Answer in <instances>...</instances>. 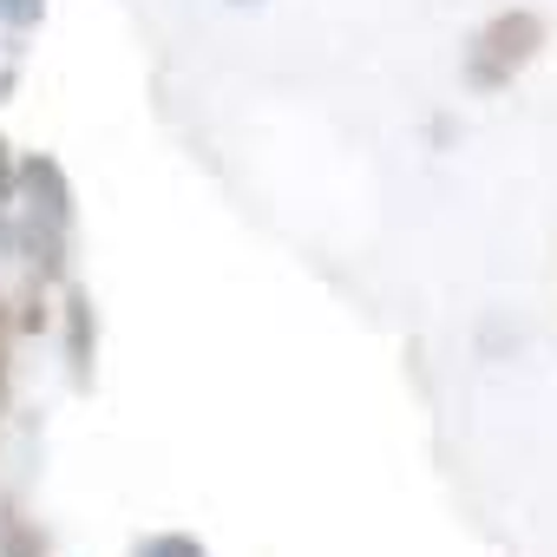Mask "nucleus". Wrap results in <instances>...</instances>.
Returning a JSON list of instances; mask_svg holds the SVG:
<instances>
[{
  "label": "nucleus",
  "mask_w": 557,
  "mask_h": 557,
  "mask_svg": "<svg viewBox=\"0 0 557 557\" xmlns=\"http://www.w3.org/2000/svg\"><path fill=\"white\" fill-rule=\"evenodd\" d=\"M21 197V158H14V145L0 138V203H14Z\"/></svg>",
  "instance_id": "423d86ee"
},
{
  "label": "nucleus",
  "mask_w": 557,
  "mask_h": 557,
  "mask_svg": "<svg viewBox=\"0 0 557 557\" xmlns=\"http://www.w3.org/2000/svg\"><path fill=\"white\" fill-rule=\"evenodd\" d=\"M47 21V0H0V27H14V34H34Z\"/></svg>",
  "instance_id": "39448f33"
},
{
  "label": "nucleus",
  "mask_w": 557,
  "mask_h": 557,
  "mask_svg": "<svg viewBox=\"0 0 557 557\" xmlns=\"http://www.w3.org/2000/svg\"><path fill=\"white\" fill-rule=\"evenodd\" d=\"M8 342H14V322H8V309H0V407H8V394H14V361H8Z\"/></svg>",
  "instance_id": "0eeeda50"
},
{
  "label": "nucleus",
  "mask_w": 557,
  "mask_h": 557,
  "mask_svg": "<svg viewBox=\"0 0 557 557\" xmlns=\"http://www.w3.org/2000/svg\"><path fill=\"white\" fill-rule=\"evenodd\" d=\"M230 8H262V0H230Z\"/></svg>",
  "instance_id": "9d476101"
},
{
  "label": "nucleus",
  "mask_w": 557,
  "mask_h": 557,
  "mask_svg": "<svg viewBox=\"0 0 557 557\" xmlns=\"http://www.w3.org/2000/svg\"><path fill=\"white\" fill-rule=\"evenodd\" d=\"M14 86H21V73H14V66H0V99H14Z\"/></svg>",
  "instance_id": "1a4fd4ad"
},
{
  "label": "nucleus",
  "mask_w": 557,
  "mask_h": 557,
  "mask_svg": "<svg viewBox=\"0 0 557 557\" xmlns=\"http://www.w3.org/2000/svg\"><path fill=\"white\" fill-rule=\"evenodd\" d=\"M60 322H66V374L73 387L86 394L92 374H99V309L79 283H66V302H60Z\"/></svg>",
  "instance_id": "f03ea898"
},
{
  "label": "nucleus",
  "mask_w": 557,
  "mask_h": 557,
  "mask_svg": "<svg viewBox=\"0 0 557 557\" xmlns=\"http://www.w3.org/2000/svg\"><path fill=\"white\" fill-rule=\"evenodd\" d=\"M0 557H47L40 524H27L21 511H0Z\"/></svg>",
  "instance_id": "7ed1b4c3"
},
{
  "label": "nucleus",
  "mask_w": 557,
  "mask_h": 557,
  "mask_svg": "<svg viewBox=\"0 0 557 557\" xmlns=\"http://www.w3.org/2000/svg\"><path fill=\"white\" fill-rule=\"evenodd\" d=\"M537 53H544V21L531 8H505L459 47V79L466 92H505Z\"/></svg>",
  "instance_id": "f257e3e1"
},
{
  "label": "nucleus",
  "mask_w": 557,
  "mask_h": 557,
  "mask_svg": "<svg viewBox=\"0 0 557 557\" xmlns=\"http://www.w3.org/2000/svg\"><path fill=\"white\" fill-rule=\"evenodd\" d=\"M132 557H210L190 531H151V537H138L132 544Z\"/></svg>",
  "instance_id": "20e7f679"
},
{
  "label": "nucleus",
  "mask_w": 557,
  "mask_h": 557,
  "mask_svg": "<svg viewBox=\"0 0 557 557\" xmlns=\"http://www.w3.org/2000/svg\"><path fill=\"white\" fill-rule=\"evenodd\" d=\"M0 256H21V210L0 203Z\"/></svg>",
  "instance_id": "6e6552de"
}]
</instances>
